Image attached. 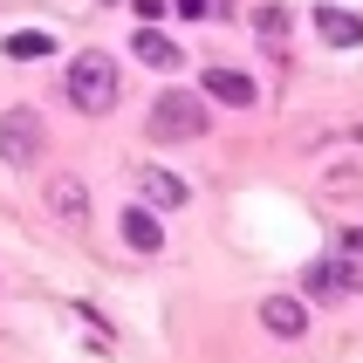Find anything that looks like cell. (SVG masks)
<instances>
[{
	"label": "cell",
	"instance_id": "cell-1",
	"mask_svg": "<svg viewBox=\"0 0 363 363\" xmlns=\"http://www.w3.org/2000/svg\"><path fill=\"white\" fill-rule=\"evenodd\" d=\"M117 62L110 55H96V48H82L76 62H69V103H76L82 117H110L117 110Z\"/></svg>",
	"mask_w": 363,
	"mask_h": 363
},
{
	"label": "cell",
	"instance_id": "cell-2",
	"mask_svg": "<svg viewBox=\"0 0 363 363\" xmlns=\"http://www.w3.org/2000/svg\"><path fill=\"white\" fill-rule=\"evenodd\" d=\"M206 123H213V110H206V96H192V89L151 96V138L158 144H192V138H206Z\"/></svg>",
	"mask_w": 363,
	"mask_h": 363
},
{
	"label": "cell",
	"instance_id": "cell-3",
	"mask_svg": "<svg viewBox=\"0 0 363 363\" xmlns=\"http://www.w3.org/2000/svg\"><path fill=\"white\" fill-rule=\"evenodd\" d=\"M41 144H48V123H41L28 103H14V110L0 117V158H7V164H35Z\"/></svg>",
	"mask_w": 363,
	"mask_h": 363
},
{
	"label": "cell",
	"instance_id": "cell-4",
	"mask_svg": "<svg viewBox=\"0 0 363 363\" xmlns=\"http://www.w3.org/2000/svg\"><path fill=\"white\" fill-rule=\"evenodd\" d=\"M185 199H192L185 179H172L164 164H138V206H151V213H179Z\"/></svg>",
	"mask_w": 363,
	"mask_h": 363
},
{
	"label": "cell",
	"instance_id": "cell-5",
	"mask_svg": "<svg viewBox=\"0 0 363 363\" xmlns=\"http://www.w3.org/2000/svg\"><path fill=\"white\" fill-rule=\"evenodd\" d=\"M261 329L274 336V343H302L308 336V308L295 302V295H267L261 302Z\"/></svg>",
	"mask_w": 363,
	"mask_h": 363
},
{
	"label": "cell",
	"instance_id": "cell-6",
	"mask_svg": "<svg viewBox=\"0 0 363 363\" xmlns=\"http://www.w3.org/2000/svg\"><path fill=\"white\" fill-rule=\"evenodd\" d=\"M315 35H323L329 48H363V21L343 14V7H315Z\"/></svg>",
	"mask_w": 363,
	"mask_h": 363
},
{
	"label": "cell",
	"instance_id": "cell-7",
	"mask_svg": "<svg viewBox=\"0 0 363 363\" xmlns=\"http://www.w3.org/2000/svg\"><path fill=\"white\" fill-rule=\"evenodd\" d=\"M48 213L55 220H89V185L82 179H48Z\"/></svg>",
	"mask_w": 363,
	"mask_h": 363
},
{
	"label": "cell",
	"instance_id": "cell-8",
	"mask_svg": "<svg viewBox=\"0 0 363 363\" xmlns=\"http://www.w3.org/2000/svg\"><path fill=\"white\" fill-rule=\"evenodd\" d=\"M206 96H213V103H233V110H247V103H254V82H247L240 69H206Z\"/></svg>",
	"mask_w": 363,
	"mask_h": 363
},
{
	"label": "cell",
	"instance_id": "cell-9",
	"mask_svg": "<svg viewBox=\"0 0 363 363\" xmlns=\"http://www.w3.org/2000/svg\"><path fill=\"white\" fill-rule=\"evenodd\" d=\"M123 240L138 247V254H158L164 247V226L151 220V206H130V213H123Z\"/></svg>",
	"mask_w": 363,
	"mask_h": 363
},
{
	"label": "cell",
	"instance_id": "cell-10",
	"mask_svg": "<svg viewBox=\"0 0 363 363\" xmlns=\"http://www.w3.org/2000/svg\"><path fill=\"white\" fill-rule=\"evenodd\" d=\"M0 48H7V55H14V62H41V55H48V48H55V41L41 35V28H14V35L0 41Z\"/></svg>",
	"mask_w": 363,
	"mask_h": 363
},
{
	"label": "cell",
	"instance_id": "cell-11",
	"mask_svg": "<svg viewBox=\"0 0 363 363\" xmlns=\"http://www.w3.org/2000/svg\"><path fill=\"white\" fill-rule=\"evenodd\" d=\"M138 62H151V69H179V48H172L158 28H144V35H138Z\"/></svg>",
	"mask_w": 363,
	"mask_h": 363
},
{
	"label": "cell",
	"instance_id": "cell-12",
	"mask_svg": "<svg viewBox=\"0 0 363 363\" xmlns=\"http://www.w3.org/2000/svg\"><path fill=\"white\" fill-rule=\"evenodd\" d=\"M336 281L363 295V233H350V240H343V274H336Z\"/></svg>",
	"mask_w": 363,
	"mask_h": 363
},
{
	"label": "cell",
	"instance_id": "cell-13",
	"mask_svg": "<svg viewBox=\"0 0 363 363\" xmlns=\"http://www.w3.org/2000/svg\"><path fill=\"white\" fill-rule=\"evenodd\" d=\"M261 41L281 55V41H288V14H281V7H261Z\"/></svg>",
	"mask_w": 363,
	"mask_h": 363
},
{
	"label": "cell",
	"instance_id": "cell-14",
	"mask_svg": "<svg viewBox=\"0 0 363 363\" xmlns=\"http://www.w3.org/2000/svg\"><path fill=\"white\" fill-rule=\"evenodd\" d=\"M172 7H179L185 21H199V14H213V0H172Z\"/></svg>",
	"mask_w": 363,
	"mask_h": 363
}]
</instances>
